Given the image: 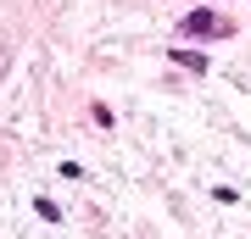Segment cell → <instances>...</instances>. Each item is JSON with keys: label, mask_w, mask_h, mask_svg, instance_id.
I'll return each mask as SVG.
<instances>
[{"label": "cell", "mask_w": 251, "mask_h": 239, "mask_svg": "<svg viewBox=\"0 0 251 239\" xmlns=\"http://www.w3.org/2000/svg\"><path fill=\"white\" fill-rule=\"evenodd\" d=\"M184 34H229V22L212 11H196V17H184Z\"/></svg>", "instance_id": "6da1fadb"}, {"label": "cell", "mask_w": 251, "mask_h": 239, "mask_svg": "<svg viewBox=\"0 0 251 239\" xmlns=\"http://www.w3.org/2000/svg\"><path fill=\"white\" fill-rule=\"evenodd\" d=\"M173 62L190 67V72H206V56H201V50H196V56H190V50H173Z\"/></svg>", "instance_id": "7a4b0ae2"}]
</instances>
